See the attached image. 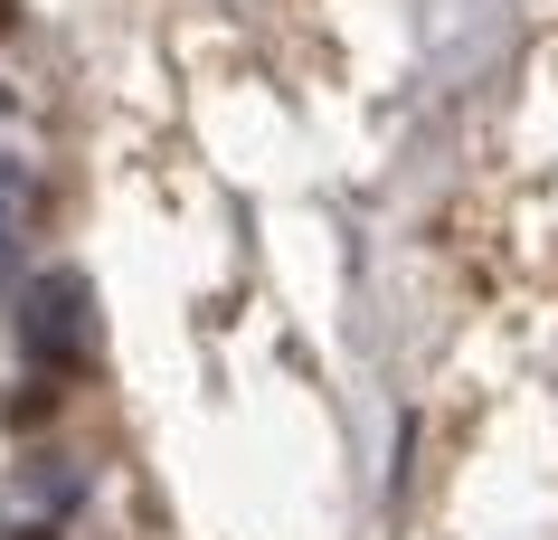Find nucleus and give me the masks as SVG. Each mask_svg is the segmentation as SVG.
I'll return each instance as SVG.
<instances>
[{
    "mask_svg": "<svg viewBox=\"0 0 558 540\" xmlns=\"http://www.w3.org/2000/svg\"><path fill=\"white\" fill-rule=\"evenodd\" d=\"M20 341H29L38 380H86L95 370V295H86V275H38L29 313H20Z\"/></svg>",
    "mask_w": 558,
    "mask_h": 540,
    "instance_id": "nucleus-1",
    "label": "nucleus"
},
{
    "mask_svg": "<svg viewBox=\"0 0 558 540\" xmlns=\"http://www.w3.org/2000/svg\"><path fill=\"white\" fill-rule=\"evenodd\" d=\"M58 418V380H29V389L10 398V427H20V436H29V427H48Z\"/></svg>",
    "mask_w": 558,
    "mask_h": 540,
    "instance_id": "nucleus-2",
    "label": "nucleus"
},
{
    "mask_svg": "<svg viewBox=\"0 0 558 540\" xmlns=\"http://www.w3.org/2000/svg\"><path fill=\"white\" fill-rule=\"evenodd\" d=\"M10 540H58V531H48V521H29V531H10Z\"/></svg>",
    "mask_w": 558,
    "mask_h": 540,
    "instance_id": "nucleus-3",
    "label": "nucleus"
}]
</instances>
